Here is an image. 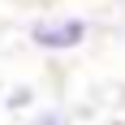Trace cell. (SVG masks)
<instances>
[{
  "label": "cell",
  "mask_w": 125,
  "mask_h": 125,
  "mask_svg": "<svg viewBox=\"0 0 125 125\" xmlns=\"http://www.w3.org/2000/svg\"><path fill=\"white\" fill-rule=\"evenodd\" d=\"M86 35H91L86 17H43L30 26V43L43 52H73L86 43Z\"/></svg>",
  "instance_id": "6da1fadb"
},
{
  "label": "cell",
  "mask_w": 125,
  "mask_h": 125,
  "mask_svg": "<svg viewBox=\"0 0 125 125\" xmlns=\"http://www.w3.org/2000/svg\"><path fill=\"white\" fill-rule=\"evenodd\" d=\"M30 99H35V91H30V86H17V91H13V95H9L4 104H9V108H26Z\"/></svg>",
  "instance_id": "3957f363"
},
{
  "label": "cell",
  "mask_w": 125,
  "mask_h": 125,
  "mask_svg": "<svg viewBox=\"0 0 125 125\" xmlns=\"http://www.w3.org/2000/svg\"><path fill=\"white\" fill-rule=\"evenodd\" d=\"M30 125H69V112H61V108H48V112H39Z\"/></svg>",
  "instance_id": "7a4b0ae2"
}]
</instances>
